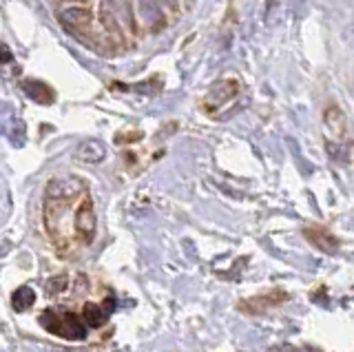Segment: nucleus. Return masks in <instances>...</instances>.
Returning a JSON list of instances; mask_svg holds the SVG:
<instances>
[{
  "label": "nucleus",
  "instance_id": "nucleus-1",
  "mask_svg": "<svg viewBox=\"0 0 354 352\" xmlns=\"http://www.w3.org/2000/svg\"><path fill=\"white\" fill-rule=\"evenodd\" d=\"M49 304L38 315V324L47 335L66 344H88L102 337L115 311L111 290H95L86 275H58L47 281Z\"/></svg>",
  "mask_w": 354,
  "mask_h": 352
},
{
  "label": "nucleus",
  "instance_id": "nucleus-2",
  "mask_svg": "<svg viewBox=\"0 0 354 352\" xmlns=\"http://www.w3.org/2000/svg\"><path fill=\"white\" fill-rule=\"evenodd\" d=\"M86 193V186L77 178H55L47 184L44 193V230L51 244L60 252L77 248L75 241V208L80 197Z\"/></svg>",
  "mask_w": 354,
  "mask_h": 352
},
{
  "label": "nucleus",
  "instance_id": "nucleus-3",
  "mask_svg": "<svg viewBox=\"0 0 354 352\" xmlns=\"http://www.w3.org/2000/svg\"><path fill=\"white\" fill-rule=\"evenodd\" d=\"M100 20L109 31H136V12L131 0H100Z\"/></svg>",
  "mask_w": 354,
  "mask_h": 352
},
{
  "label": "nucleus",
  "instance_id": "nucleus-4",
  "mask_svg": "<svg viewBox=\"0 0 354 352\" xmlns=\"http://www.w3.org/2000/svg\"><path fill=\"white\" fill-rule=\"evenodd\" d=\"M286 302H290V295H288L283 288H270L261 295L241 299L237 304V311L246 317H263V315L272 313L274 308H281Z\"/></svg>",
  "mask_w": 354,
  "mask_h": 352
},
{
  "label": "nucleus",
  "instance_id": "nucleus-5",
  "mask_svg": "<svg viewBox=\"0 0 354 352\" xmlns=\"http://www.w3.org/2000/svg\"><path fill=\"white\" fill-rule=\"evenodd\" d=\"M95 228H97V217H95V204L91 200V195L84 193L80 197L75 208V241L77 248L88 246L95 237Z\"/></svg>",
  "mask_w": 354,
  "mask_h": 352
},
{
  "label": "nucleus",
  "instance_id": "nucleus-6",
  "mask_svg": "<svg viewBox=\"0 0 354 352\" xmlns=\"http://www.w3.org/2000/svg\"><path fill=\"white\" fill-rule=\"evenodd\" d=\"M138 12L144 27L149 31H160L166 25L164 3L162 0H138Z\"/></svg>",
  "mask_w": 354,
  "mask_h": 352
},
{
  "label": "nucleus",
  "instance_id": "nucleus-7",
  "mask_svg": "<svg viewBox=\"0 0 354 352\" xmlns=\"http://www.w3.org/2000/svg\"><path fill=\"white\" fill-rule=\"evenodd\" d=\"M304 237H306L315 248H319L321 252H337L339 246H341L339 237H335L328 228L317 226V224H315V226H306V228H304Z\"/></svg>",
  "mask_w": 354,
  "mask_h": 352
},
{
  "label": "nucleus",
  "instance_id": "nucleus-8",
  "mask_svg": "<svg viewBox=\"0 0 354 352\" xmlns=\"http://www.w3.org/2000/svg\"><path fill=\"white\" fill-rule=\"evenodd\" d=\"M91 12L84 7H66L60 12V23L69 31H75V34H82V31L91 27Z\"/></svg>",
  "mask_w": 354,
  "mask_h": 352
},
{
  "label": "nucleus",
  "instance_id": "nucleus-9",
  "mask_svg": "<svg viewBox=\"0 0 354 352\" xmlns=\"http://www.w3.org/2000/svg\"><path fill=\"white\" fill-rule=\"evenodd\" d=\"M104 156H106V149H104V145L100 140H86L75 151V158L82 160V162H88V164L102 162Z\"/></svg>",
  "mask_w": 354,
  "mask_h": 352
},
{
  "label": "nucleus",
  "instance_id": "nucleus-10",
  "mask_svg": "<svg viewBox=\"0 0 354 352\" xmlns=\"http://www.w3.org/2000/svg\"><path fill=\"white\" fill-rule=\"evenodd\" d=\"M25 91H27L29 98H33L36 102H47V100L42 98V91H51V89H49V86L40 84V82H36V80H31V82L27 80V82H25Z\"/></svg>",
  "mask_w": 354,
  "mask_h": 352
},
{
  "label": "nucleus",
  "instance_id": "nucleus-11",
  "mask_svg": "<svg viewBox=\"0 0 354 352\" xmlns=\"http://www.w3.org/2000/svg\"><path fill=\"white\" fill-rule=\"evenodd\" d=\"M162 3H164L166 7H171V9H177V7H180V0H162Z\"/></svg>",
  "mask_w": 354,
  "mask_h": 352
}]
</instances>
